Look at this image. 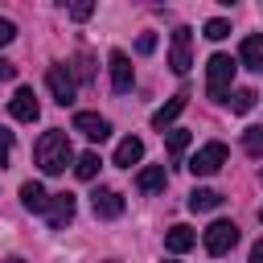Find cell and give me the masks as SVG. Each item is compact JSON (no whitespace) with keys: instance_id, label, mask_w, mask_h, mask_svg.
Listing matches in <instances>:
<instances>
[{"instance_id":"obj_23","label":"cell","mask_w":263,"mask_h":263,"mask_svg":"<svg viewBox=\"0 0 263 263\" xmlns=\"http://www.w3.org/2000/svg\"><path fill=\"white\" fill-rule=\"evenodd\" d=\"M66 12L74 21H90L95 16V0H66Z\"/></svg>"},{"instance_id":"obj_1","label":"cell","mask_w":263,"mask_h":263,"mask_svg":"<svg viewBox=\"0 0 263 263\" xmlns=\"http://www.w3.org/2000/svg\"><path fill=\"white\" fill-rule=\"evenodd\" d=\"M33 160H37V168H41V173H49V177L66 173V164L74 160L70 136H66L62 127H49V132H41V140H37V148H33Z\"/></svg>"},{"instance_id":"obj_24","label":"cell","mask_w":263,"mask_h":263,"mask_svg":"<svg viewBox=\"0 0 263 263\" xmlns=\"http://www.w3.org/2000/svg\"><path fill=\"white\" fill-rule=\"evenodd\" d=\"M205 37H210V41H222V37H230V21H222V16L205 21Z\"/></svg>"},{"instance_id":"obj_30","label":"cell","mask_w":263,"mask_h":263,"mask_svg":"<svg viewBox=\"0 0 263 263\" xmlns=\"http://www.w3.org/2000/svg\"><path fill=\"white\" fill-rule=\"evenodd\" d=\"M4 263H25V259H16V255H12V259H4Z\"/></svg>"},{"instance_id":"obj_15","label":"cell","mask_w":263,"mask_h":263,"mask_svg":"<svg viewBox=\"0 0 263 263\" xmlns=\"http://www.w3.org/2000/svg\"><path fill=\"white\" fill-rule=\"evenodd\" d=\"M238 62H242L247 70H263V33H251V37L242 41V49H238Z\"/></svg>"},{"instance_id":"obj_31","label":"cell","mask_w":263,"mask_h":263,"mask_svg":"<svg viewBox=\"0 0 263 263\" xmlns=\"http://www.w3.org/2000/svg\"><path fill=\"white\" fill-rule=\"evenodd\" d=\"M144 4H164V0H144Z\"/></svg>"},{"instance_id":"obj_17","label":"cell","mask_w":263,"mask_h":263,"mask_svg":"<svg viewBox=\"0 0 263 263\" xmlns=\"http://www.w3.org/2000/svg\"><path fill=\"white\" fill-rule=\"evenodd\" d=\"M197 242V230H189V226H173L168 234H164V247L173 251V255H181V251H189Z\"/></svg>"},{"instance_id":"obj_14","label":"cell","mask_w":263,"mask_h":263,"mask_svg":"<svg viewBox=\"0 0 263 263\" xmlns=\"http://www.w3.org/2000/svg\"><path fill=\"white\" fill-rule=\"evenodd\" d=\"M21 205H25L29 214H45V205H49V193H45L37 181H25V185H21Z\"/></svg>"},{"instance_id":"obj_9","label":"cell","mask_w":263,"mask_h":263,"mask_svg":"<svg viewBox=\"0 0 263 263\" xmlns=\"http://www.w3.org/2000/svg\"><path fill=\"white\" fill-rule=\"evenodd\" d=\"M132 82H136V74H132V58H127L123 49H111V86H115V95L132 90Z\"/></svg>"},{"instance_id":"obj_11","label":"cell","mask_w":263,"mask_h":263,"mask_svg":"<svg viewBox=\"0 0 263 263\" xmlns=\"http://www.w3.org/2000/svg\"><path fill=\"white\" fill-rule=\"evenodd\" d=\"M90 205H95V218H119L123 214V197L115 189H95L90 193Z\"/></svg>"},{"instance_id":"obj_20","label":"cell","mask_w":263,"mask_h":263,"mask_svg":"<svg viewBox=\"0 0 263 263\" xmlns=\"http://www.w3.org/2000/svg\"><path fill=\"white\" fill-rule=\"evenodd\" d=\"M255 99H259V95H255V90H247V86H242V90H234V95H230V99H226V103H230V111H238V115H247V111H251V107H255Z\"/></svg>"},{"instance_id":"obj_33","label":"cell","mask_w":263,"mask_h":263,"mask_svg":"<svg viewBox=\"0 0 263 263\" xmlns=\"http://www.w3.org/2000/svg\"><path fill=\"white\" fill-rule=\"evenodd\" d=\"M259 218H263V210H259Z\"/></svg>"},{"instance_id":"obj_22","label":"cell","mask_w":263,"mask_h":263,"mask_svg":"<svg viewBox=\"0 0 263 263\" xmlns=\"http://www.w3.org/2000/svg\"><path fill=\"white\" fill-rule=\"evenodd\" d=\"M242 148H247L251 156H263V127H247V132H242Z\"/></svg>"},{"instance_id":"obj_19","label":"cell","mask_w":263,"mask_h":263,"mask_svg":"<svg viewBox=\"0 0 263 263\" xmlns=\"http://www.w3.org/2000/svg\"><path fill=\"white\" fill-rule=\"evenodd\" d=\"M99 164H103V160H99V152H82V156L74 160V177H78V181H95Z\"/></svg>"},{"instance_id":"obj_25","label":"cell","mask_w":263,"mask_h":263,"mask_svg":"<svg viewBox=\"0 0 263 263\" xmlns=\"http://www.w3.org/2000/svg\"><path fill=\"white\" fill-rule=\"evenodd\" d=\"M152 49H156V33H140V37H136V53H144V58H148Z\"/></svg>"},{"instance_id":"obj_10","label":"cell","mask_w":263,"mask_h":263,"mask_svg":"<svg viewBox=\"0 0 263 263\" xmlns=\"http://www.w3.org/2000/svg\"><path fill=\"white\" fill-rule=\"evenodd\" d=\"M74 132H82L86 140H95V144H99V140H107V136H111V123H107L103 115H95V111H78V115H74Z\"/></svg>"},{"instance_id":"obj_7","label":"cell","mask_w":263,"mask_h":263,"mask_svg":"<svg viewBox=\"0 0 263 263\" xmlns=\"http://www.w3.org/2000/svg\"><path fill=\"white\" fill-rule=\"evenodd\" d=\"M8 111H12V119H21V123H33V119L41 115V103H37V95H33L29 86H21V90L8 99Z\"/></svg>"},{"instance_id":"obj_18","label":"cell","mask_w":263,"mask_h":263,"mask_svg":"<svg viewBox=\"0 0 263 263\" xmlns=\"http://www.w3.org/2000/svg\"><path fill=\"white\" fill-rule=\"evenodd\" d=\"M181 111H185V95H173V99H168V103H164V107L152 115V127H160V132H164V127H168V123H173Z\"/></svg>"},{"instance_id":"obj_26","label":"cell","mask_w":263,"mask_h":263,"mask_svg":"<svg viewBox=\"0 0 263 263\" xmlns=\"http://www.w3.org/2000/svg\"><path fill=\"white\" fill-rule=\"evenodd\" d=\"M8 156H12V132L0 127V164H8Z\"/></svg>"},{"instance_id":"obj_32","label":"cell","mask_w":263,"mask_h":263,"mask_svg":"<svg viewBox=\"0 0 263 263\" xmlns=\"http://www.w3.org/2000/svg\"><path fill=\"white\" fill-rule=\"evenodd\" d=\"M218 4H234V0H218Z\"/></svg>"},{"instance_id":"obj_21","label":"cell","mask_w":263,"mask_h":263,"mask_svg":"<svg viewBox=\"0 0 263 263\" xmlns=\"http://www.w3.org/2000/svg\"><path fill=\"white\" fill-rule=\"evenodd\" d=\"M185 148H189V132H185V127H173V132H168V156L181 160Z\"/></svg>"},{"instance_id":"obj_13","label":"cell","mask_w":263,"mask_h":263,"mask_svg":"<svg viewBox=\"0 0 263 263\" xmlns=\"http://www.w3.org/2000/svg\"><path fill=\"white\" fill-rule=\"evenodd\" d=\"M164 185H168L164 164H148V168H140V177H136V189H140V193H160Z\"/></svg>"},{"instance_id":"obj_29","label":"cell","mask_w":263,"mask_h":263,"mask_svg":"<svg viewBox=\"0 0 263 263\" xmlns=\"http://www.w3.org/2000/svg\"><path fill=\"white\" fill-rule=\"evenodd\" d=\"M251 263H263V238H259V242L251 247Z\"/></svg>"},{"instance_id":"obj_16","label":"cell","mask_w":263,"mask_h":263,"mask_svg":"<svg viewBox=\"0 0 263 263\" xmlns=\"http://www.w3.org/2000/svg\"><path fill=\"white\" fill-rule=\"evenodd\" d=\"M222 205V193L218 189H193L189 193V210L193 214H210V210H218Z\"/></svg>"},{"instance_id":"obj_3","label":"cell","mask_w":263,"mask_h":263,"mask_svg":"<svg viewBox=\"0 0 263 263\" xmlns=\"http://www.w3.org/2000/svg\"><path fill=\"white\" fill-rule=\"evenodd\" d=\"M222 164H226V144H222V140H210V144H201V148L193 152L189 173H193V177H214Z\"/></svg>"},{"instance_id":"obj_12","label":"cell","mask_w":263,"mask_h":263,"mask_svg":"<svg viewBox=\"0 0 263 263\" xmlns=\"http://www.w3.org/2000/svg\"><path fill=\"white\" fill-rule=\"evenodd\" d=\"M140 156H144V140H140V136H123L119 148H115V160H111V164L132 168V164H140Z\"/></svg>"},{"instance_id":"obj_4","label":"cell","mask_w":263,"mask_h":263,"mask_svg":"<svg viewBox=\"0 0 263 263\" xmlns=\"http://www.w3.org/2000/svg\"><path fill=\"white\" fill-rule=\"evenodd\" d=\"M201 242H205V251H210V255H226V251L238 242V226H234V222H226V218H218V222H210V226H205Z\"/></svg>"},{"instance_id":"obj_27","label":"cell","mask_w":263,"mask_h":263,"mask_svg":"<svg viewBox=\"0 0 263 263\" xmlns=\"http://www.w3.org/2000/svg\"><path fill=\"white\" fill-rule=\"evenodd\" d=\"M12 37H16V25H12V21H4V16H0V45H8V41H12Z\"/></svg>"},{"instance_id":"obj_28","label":"cell","mask_w":263,"mask_h":263,"mask_svg":"<svg viewBox=\"0 0 263 263\" xmlns=\"http://www.w3.org/2000/svg\"><path fill=\"white\" fill-rule=\"evenodd\" d=\"M8 78H16V66H12V62H4V58H0V82H8Z\"/></svg>"},{"instance_id":"obj_8","label":"cell","mask_w":263,"mask_h":263,"mask_svg":"<svg viewBox=\"0 0 263 263\" xmlns=\"http://www.w3.org/2000/svg\"><path fill=\"white\" fill-rule=\"evenodd\" d=\"M70 218H74V193H53L49 205H45V222H49V230H62Z\"/></svg>"},{"instance_id":"obj_6","label":"cell","mask_w":263,"mask_h":263,"mask_svg":"<svg viewBox=\"0 0 263 263\" xmlns=\"http://www.w3.org/2000/svg\"><path fill=\"white\" fill-rule=\"evenodd\" d=\"M45 82H49V95H53L62 107L74 103V86H78V82H74V74H70L66 66H49V70H45Z\"/></svg>"},{"instance_id":"obj_5","label":"cell","mask_w":263,"mask_h":263,"mask_svg":"<svg viewBox=\"0 0 263 263\" xmlns=\"http://www.w3.org/2000/svg\"><path fill=\"white\" fill-rule=\"evenodd\" d=\"M168 66L177 74H185L193 66V29H173V41H168Z\"/></svg>"},{"instance_id":"obj_2","label":"cell","mask_w":263,"mask_h":263,"mask_svg":"<svg viewBox=\"0 0 263 263\" xmlns=\"http://www.w3.org/2000/svg\"><path fill=\"white\" fill-rule=\"evenodd\" d=\"M234 70H238V62H234L230 53H214V58L205 62V90H210V99H226V95H230Z\"/></svg>"}]
</instances>
